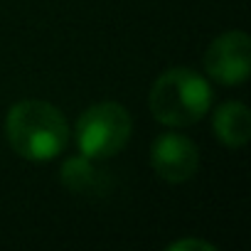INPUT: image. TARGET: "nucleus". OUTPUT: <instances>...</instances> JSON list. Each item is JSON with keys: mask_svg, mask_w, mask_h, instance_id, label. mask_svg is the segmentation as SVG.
<instances>
[{"mask_svg": "<svg viewBox=\"0 0 251 251\" xmlns=\"http://www.w3.org/2000/svg\"><path fill=\"white\" fill-rule=\"evenodd\" d=\"M133 136V118L128 108L116 101H101L89 106L74 128L76 148L91 160H106L118 155Z\"/></svg>", "mask_w": 251, "mask_h": 251, "instance_id": "3", "label": "nucleus"}, {"mask_svg": "<svg viewBox=\"0 0 251 251\" xmlns=\"http://www.w3.org/2000/svg\"><path fill=\"white\" fill-rule=\"evenodd\" d=\"M69 133L64 113L50 101L25 99L10 106L5 116V136L10 148L30 163L54 160L64 153Z\"/></svg>", "mask_w": 251, "mask_h": 251, "instance_id": "1", "label": "nucleus"}, {"mask_svg": "<svg viewBox=\"0 0 251 251\" xmlns=\"http://www.w3.org/2000/svg\"><path fill=\"white\" fill-rule=\"evenodd\" d=\"M212 128L222 146L239 151L251 138V111L241 101H226L214 111Z\"/></svg>", "mask_w": 251, "mask_h": 251, "instance_id": "6", "label": "nucleus"}, {"mask_svg": "<svg viewBox=\"0 0 251 251\" xmlns=\"http://www.w3.org/2000/svg\"><path fill=\"white\" fill-rule=\"evenodd\" d=\"M151 165L160 180L182 185L195 177L200 168V151L192 138L182 133H160L151 146Z\"/></svg>", "mask_w": 251, "mask_h": 251, "instance_id": "5", "label": "nucleus"}, {"mask_svg": "<svg viewBox=\"0 0 251 251\" xmlns=\"http://www.w3.org/2000/svg\"><path fill=\"white\" fill-rule=\"evenodd\" d=\"M151 113L168 128H185L202 121L212 106V86L207 76L187 67H173L163 72L148 96Z\"/></svg>", "mask_w": 251, "mask_h": 251, "instance_id": "2", "label": "nucleus"}, {"mask_svg": "<svg viewBox=\"0 0 251 251\" xmlns=\"http://www.w3.org/2000/svg\"><path fill=\"white\" fill-rule=\"evenodd\" d=\"M204 72L209 79L224 86H236L249 79L251 72V40L244 30H229L212 40L204 52Z\"/></svg>", "mask_w": 251, "mask_h": 251, "instance_id": "4", "label": "nucleus"}, {"mask_svg": "<svg viewBox=\"0 0 251 251\" xmlns=\"http://www.w3.org/2000/svg\"><path fill=\"white\" fill-rule=\"evenodd\" d=\"M168 251H217V246L204 241V239H190L187 236V239L168 244Z\"/></svg>", "mask_w": 251, "mask_h": 251, "instance_id": "8", "label": "nucleus"}, {"mask_svg": "<svg viewBox=\"0 0 251 251\" xmlns=\"http://www.w3.org/2000/svg\"><path fill=\"white\" fill-rule=\"evenodd\" d=\"M59 177H62V185L69 190V192H76V195H91V192H101L103 185H106V175L103 170H99L94 165L91 158L86 155H76V158H69L62 170H59Z\"/></svg>", "mask_w": 251, "mask_h": 251, "instance_id": "7", "label": "nucleus"}]
</instances>
